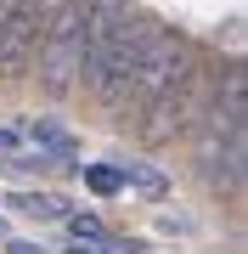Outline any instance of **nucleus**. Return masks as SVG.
Listing matches in <instances>:
<instances>
[{
    "label": "nucleus",
    "mask_w": 248,
    "mask_h": 254,
    "mask_svg": "<svg viewBox=\"0 0 248 254\" xmlns=\"http://www.w3.org/2000/svg\"><path fill=\"white\" fill-rule=\"evenodd\" d=\"M192 46H186V40L181 34H169V28L164 23H158L152 28V40H147V46H141V57H136V73H130V96H124V113L130 108H147V102L158 96V91H164V85L175 79V73H186V63H192Z\"/></svg>",
    "instance_id": "nucleus-5"
},
{
    "label": "nucleus",
    "mask_w": 248,
    "mask_h": 254,
    "mask_svg": "<svg viewBox=\"0 0 248 254\" xmlns=\"http://www.w3.org/2000/svg\"><path fill=\"white\" fill-rule=\"evenodd\" d=\"M68 254H107V243H85V237H74V243H68Z\"/></svg>",
    "instance_id": "nucleus-12"
},
{
    "label": "nucleus",
    "mask_w": 248,
    "mask_h": 254,
    "mask_svg": "<svg viewBox=\"0 0 248 254\" xmlns=\"http://www.w3.org/2000/svg\"><path fill=\"white\" fill-rule=\"evenodd\" d=\"M51 0H0V79H23Z\"/></svg>",
    "instance_id": "nucleus-6"
},
{
    "label": "nucleus",
    "mask_w": 248,
    "mask_h": 254,
    "mask_svg": "<svg viewBox=\"0 0 248 254\" xmlns=\"http://www.w3.org/2000/svg\"><path fill=\"white\" fill-rule=\"evenodd\" d=\"M11 209H23V215H34V220H62L68 215V203L56 198V192H17Z\"/></svg>",
    "instance_id": "nucleus-9"
},
{
    "label": "nucleus",
    "mask_w": 248,
    "mask_h": 254,
    "mask_svg": "<svg viewBox=\"0 0 248 254\" xmlns=\"http://www.w3.org/2000/svg\"><path fill=\"white\" fill-rule=\"evenodd\" d=\"M124 170V187H141L147 198H164L169 192V175L158 170V164H141V158H130V164H119Z\"/></svg>",
    "instance_id": "nucleus-8"
},
{
    "label": "nucleus",
    "mask_w": 248,
    "mask_h": 254,
    "mask_svg": "<svg viewBox=\"0 0 248 254\" xmlns=\"http://www.w3.org/2000/svg\"><path fill=\"white\" fill-rule=\"evenodd\" d=\"M243 119H248V79H243V63H231L226 79L209 85V102L198 108V119L186 125L198 175H203L214 192H231V198L243 192V164H248Z\"/></svg>",
    "instance_id": "nucleus-2"
},
{
    "label": "nucleus",
    "mask_w": 248,
    "mask_h": 254,
    "mask_svg": "<svg viewBox=\"0 0 248 254\" xmlns=\"http://www.w3.org/2000/svg\"><path fill=\"white\" fill-rule=\"evenodd\" d=\"M28 136L46 147L51 158H68V153H74V130H68V125H56V119H34V125H28Z\"/></svg>",
    "instance_id": "nucleus-7"
},
{
    "label": "nucleus",
    "mask_w": 248,
    "mask_h": 254,
    "mask_svg": "<svg viewBox=\"0 0 248 254\" xmlns=\"http://www.w3.org/2000/svg\"><path fill=\"white\" fill-rule=\"evenodd\" d=\"M6 249H11V254H46L40 243H23V237H6Z\"/></svg>",
    "instance_id": "nucleus-14"
},
{
    "label": "nucleus",
    "mask_w": 248,
    "mask_h": 254,
    "mask_svg": "<svg viewBox=\"0 0 248 254\" xmlns=\"http://www.w3.org/2000/svg\"><path fill=\"white\" fill-rule=\"evenodd\" d=\"M209 85H214V73L203 57H192L186 63V73H175V79L158 91L147 108L136 113V130H141V141H152V147H164L175 136H186V125L198 119V108L209 102Z\"/></svg>",
    "instance_id": "nucleus-4"
},
{
    "label": "nucleus",
    "mask_w": 248,
    "mask_h": 254,
    "mask_svg": "<svg viewBox=\"0 0 248 254\" xmlns=\"http://www.w3.org/2000/svg\"><path fill=\"white\" fill-rule=\"evenodd\" d=\"M85 187H91L96 198H119V192H130L119 164H85Z\"/></svg>",
    "instance_id": "nucleus-10"
},
{
    "label": "nucleus",
    "mask_w": 248,
    "mask_h": 254,
    "mask_svg": "<svg viewBox=\"0 0 248 254\" xmlns=\"http://www.w3.org/2000/svg\"><path fill=\"white\" fill-rule=\"evenodd\" d=\"M40 91L51 102H68L79 91V68H85V0H51L46 23H40L34 40V63Z\"/></svg>",
    "instance_id": "nucleus-3"
},
{
    "label": "nucleus",
    "mask_w": 248,
    "mask_h": 254,
    "mask_svg": "<svg viewBox=\"0 0 248 254\" xmlns=\"http://www.w3.org/2000/svg\"><path fill=\"white\" fill-rule=\"evenodd\" d=\"M158 17L136 11V0H85V68L79 85H91V96L107 113H124L130 73H136L141 46L152 40Z\"/></svg>",
    "instance_id": "nucleus-1"
},
{
    "label": "nucleus",
    "mask_w": 248,
    "mask_h": 254,
    "mask_svg": "<svg viewBox=\"0 0 248 254\" xmlns=\"http://www.w3.org/2000/svg\"><path fill=\"white\" fill-rule=\"evenodd\" d=\"M68 220V232H74V237H85V243H107V220H96V215H62Z\"/></svg>",
    "instance_id": "nucleus-11"
},
{
    "label": "nucleus",
    "mask_w": 248,
    "mask_h": 254,
    "mask_svg": "<svg viewBox=\"0 0 248 254\" xmlns=\"http://www.w3.org/2000/svg\"><path fill=\"white\" fill-rule=\"evenodd\" d=\"M11 153H17V130H6V125H0V158H11Z\"/></svg>",
    "instance_id": "nucleus-13"
}]
</instances>
